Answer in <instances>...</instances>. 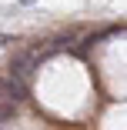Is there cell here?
<instances>
[{"instance_id": "4", "label": "cell", "mask_w": 127, "mask_h": 130, "mask_svg": "<svg viewBox=\"0 0 127 130\" xmlns=\"http://www.w3.org/2000/svg\"><path fill=\"white\" fill-rule=\"evenodd\" d=\"M20 4H23V7H30V4H37V0H20Z\"/></svg>"}, {"instance_id": "3", "label": "cell", "mask_w": 127, "mask_h": 130, "mask_svg": "<svg viewBox=\"0 0 127 130\" xmlns=\"http://www.w3.org/2000/svg\"><path fill=\"white\" fill-rule=\"evenodd\" d=\"M17 113V103H10V100H0V123H4V120H10Z\"/></svg>"}, {"instance_id": "2", "label": "cell", "mask_w": 127, "mask_h": 130, "mask_svg": "<svg viewBox=\"0 0 127 130\" xmlns=\"http://www.w3.org/2000/svg\"><path fill=\"white\" fill-rule=\"evenodd\" d=\"M0 100H10V103L27 100V84L17 80V77H4L0 80Z\"/></svg>"}, {"instance_id": "1", "label": "cell", "mask_w": 127, "mask_h": 130, "mask_svg": "<svg viewBox=\"0 0 127 130\" xmlns=\"http://www.w3.org/2000/svg\"><path fill=\"white\" fill-rule=\"evenodd\" d=\"M37 50H23V54H17L13 60H10V77H17V80H23L27 84L30 80V73L37 70Z\"/></svg>"}]
</instances>
